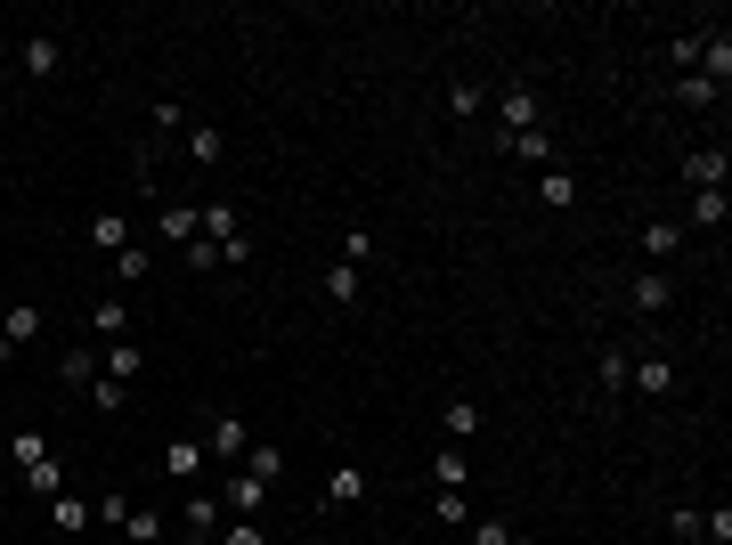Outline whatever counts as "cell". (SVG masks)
I'll list each match as a JSON object with an SVG mask.
<instances>
[{
    "instance_id": "25",
    "label": "cell",
    "mask_w": 732,
    "mask_h": 545,
    "mask_svg": "<svg viewBox=\"0 0 732 545\" xmlns=\"http://www.w3.org/2000/svg\"><path fill=\"white\" fill-rule=\"evenodd\" d=\"M439 424H448V448H465V439L480 432V407H472V400H448V415H439Z\"/></svg>"
},
{
    "instance_id": "34",
    "label": "cell",
    "mask_w": 732,
    "mask_h": 545,
    "mask_svg": "<svg viewBox=\"0 0 732 545\" xmlns=\"http://www.w3.org/2000/svg\"><path fill=\"white\" fill-rule=\"evenodd\" d=\"M521 163H554V131H521V139H505Z\"/></svg>"
},
{
    "instance_id": "39",
    "label": "cell",
    "mask_w": 732,
    "mask_h": 545,
    "mask_svg": "<svg viewBox=\"0 0 732 545\" xmlns=\"http://www.w3.org/2000/svg\"><path fill=\"white\" fill-rule=\"evenodd\" d=\"M90 513H98V530H122V513H131V497H98Z\"/></svg>"
},
{
    "instance_id": "41",
    "label": "cell",
    "mask_w": 732,
    "mask_h": 545,
    "mask_svg": "<svg viewBox=\"0 0 732 545\" xmlns=\"http://www.w3.org/2000/svg\"><path fill=\"white\" fill-rule=\"evenodd\" d=\"M212 545H261V521H228V530H220Z\"/></svg>"
},
{
    "instance_id": "26",
    "label": "cell",
    "mask_w": 732,
    "mask_h": 545,
    "mask_svg": "<svg viewBox=\"0 0 732 545\" xmlns=\"http://www.w3.org/2000/svg\"><path fill=\"white\" fill-rule=\"evenodd\" d=\"M146 269H155V253H146V244H122L114 253V285H146Z\"/></svg>"
},
{
    "instance_id": "10",
    "label": "cell",
    "mask_w": 732,
    "mask_h": 545,
    "mask_svg": "<svg viewBox=\"0 0 732 545\" xmlns=\"http://www.w3.org/2000/svg\"><path fill=\"white\" fill-rule=\"evenodd\" d=\"M367 489H374L367 465H334L326 472V505H367Z\"/></svg>"
},
{
    "instance_id": "22",
    "label": "cell",
    "mask_w": 732,
    "mask_h": 545,
    "mask_svg": "<svg viewBox=\"0 0 732 545\" xmlns=\"http://www.w3.org/2000/svg\"><path fill=\"white\" fill-rule=\"evenodd\" d=\"M57 383H66V391H90V383H98V350H66V359H57Z\"/></svg>"
},
{
    "instance_id": "35",
    "label": "cell",
    "mask_w": 732,
    "mask_h": 545,
    "mask_svg": "<svg viewBox=\"0 0 732 545\" xmlns=\"http://www.w3.org/2000/svg\"><path fill=\"white\" fill-rule=\"evenodd\" d=\"M465 537H472V545H529V537H513L505 521H480V513H472V530H465Z\"/></svg>"
},
{
    "instance_id": "6",
    "label": "cell",
    "mask_w": 732,
    "mask_h": 545,
    "mask_svg": "<svg viewBox=\"0 0 732 545\" xmlns=\"http://www.w3.org/2000/svg\"><path fill=\"white\" fill-rule=\"evenodd\" d=\"M626 383H635L643 400H667V391H676V359H667V350H652V359L626 367Z\"/></svg>"
},
{
    "instance_id": "17",
    "label": "cell",
    "mask_w": 732,
    "mask_h": 545,
    "mask_svg": "<svg viewBox=\"0 0 732 545\" xmlns=\"http://www.w3.org/2000/svg\"><path fill=\"white\" fill-rule=\"evenodd\" d=\"M204 472V448L196 439H163V480H196Z\"/></svg>"
},
{
    "instance_id": "33",
    "label": "cell",
    "mask_w": 732,
    "mask_h": 545,
    "mask_svg": "<svg viewBox=\"0 0 732 545\" xmlns=\"http://www.w3.org/2000/svg\"><path fill=\"white\" fill-rule=\"evenodd\" d=\"M431 513L448 521V530H472V505H465V489H439V497H431Z\"/></svg>"
},
{
    "instance_id": "38",
    "label": "cell",
    "mask_w": 732,
    "mask_h": 545,
    "mask_svg": "<svg viewBox=\"0 0 732 545\" xmlns=\"http://www.w3.org/2000/svg\"><path fill=\"white\" fill-rule=\"evenodd\" d=\"M90 400H98V407H107V415H114L122 400H131V383H114V374H98V383H90Z\"/></svg>"
},
{
    "instance_id": "12",
    "label": "cell",
    "mask_w": 732,
    "mask_h": 545,
    "mask_svg": "<svg viewBox=\"0 0 732 545\" xmlns=\"http://www.w3.org/2000/svg\"><path fill=\"white\" fill-rule=\"evenodd\" d=\"M700 74L717 81V90L732 81V33H724V25H717V33H700Z\"/></svg>"
},
{
    "instance_id": "2",
    "label": "cell",
    "mask_w": 732,
    "mask_h": 545,
    "mask_svg": "<svg viewBox=\"0 0 732 545\" xmlns=\"http://www.w3.org/2000/svg\"><path fill=\"white\" fill-rule=\"evenodd\" d=\"M244 448H253L244 415H237V407H220V415H212V439H204V456H220V465H244Z\"/></svg>"
},
{
    "instance_id": "18",
    "label": "cell",
    "mask_w": 732,
    "mask_h": 545,
    "mask_svg": "<svg viewBox=\"0 0 732 545\" xmlns=\"http://www.w3.org/2000/svg\"><path fill=\"white\" fill-rule=\"evenodd\" d=\"M537 204H546V212H570V204H578V179L561 172V163H546V179H537Z\"/></svg>"
},
{
    "instance_id": "36",
    "label": "cell",
    "mask_w": 732,
    "mask_h": 545,
    "mask_svg": "<svg viewBox=\"0 0 732 545\" xmlns=\"http://www.w3.org/2000/svg\"><path fill=\"white\" fill-rule=\"evenodd\" d=\"M122 530H131V545H155L163 537V513H122Z\"/></svg>"
},
{
    "instance_id": "3",
    "label": "cell",
    "mask_w": 732,
    "mask_h": 545,
    "mask_svg": "<svg viewBox=\"0 0 732 545\" xmlns=\"http://www.w3.org/2000/svg\"><path fill=\"white\" fill-rule=\"evenodd\" d=\"M17 66H25V81H50L57 66H66V41H57V33H25V50H17Z\"/></svg>"
},
{
    "instance_id": "20",
    "label": "cell",
    "mask_w": 732,
    "mask_h": 545,
    "mask_svg": "<svg viewBox=\"0 0 732 545\" xmlns=\"http://www.w3.org/2000/svg\"><path fill=\"white\" fill-rule=\"evenodd\" d=\"M25 489L41 497V505H50V497H57V489H66V465H57V448H50V456H41V465H25Z\"/></svg>"
},
{
    "instance_id": "7",
    "label": "cell",
    "mask_w": 732,
    "mask_h": 545,
    "mask_svg": "<svg viewBox=\"0 0 732 545\" xmlns=\"http://www.w3.org/2000/svg\"><path fill=\"white\" fill-rule=\"evenodd\" d=\"M41 326H50V318H41V302H9V309H0V342H9V350L41 342Z\"/></svg>"
},
{
    "instance_id": "31",
    "label": "cell",
    "mask_w": 732,
    "mask_h": 545,
    "mask_svg": "<svg viewBox=\"0 0 732 545\" xmlns=\"http://www.w3.org/2000/svg\"><path fill=\"white\" fill-rule=\"evenodd\" d=\"M179 261H187V269H196V277H220V269H228V261H220V244H212V237H196V244H179Z\"/></svg>"
},
{
    "instance_id": "8",
    "label": "cell",
    "mask_w": 732,
    "mask_h": 545,
    "mask_svg": "<svg viewBox=\"0 0 732 545\" xmlns=\"http://www.w3.org/2000/svg\"><path fill=\"white\" fill-rule=\"evenodd\" d=\"M196 228H204L212 244H237V237H244V212H237L228 196H212V204H196Z\"/></svg>"
},
{
    "instance_id": "1",
    "label": "cell",
    "mask_w": 732,
    "mask_h": 545,
    "mask_svg": "<svg viewBox=\"0 0 732 545\" xmlns=\"http://www.w3.org/2000/svg\"><path fill=\"white\" fill-rule=\"evenodd\" d=\"M496 122H505V139H521V131H546V98H537V90H521V81H513V90L496 98Z\"/></svg>"
},
{
    "instance_id": "28",
    "label": "cell",
    "mask_w": 732,
    "mask_h": 545,
    "mask_svg": "<svg viewBox=\"0 0 732 545\" xmlns=\"http://www.w3.org/2000/svg\"><path fill=\"white\" fill-rule=\"evenodd\" d=\"M626 367H635V359H626V342H611V350L594 359V383H602V391H626Z\"/></svg>"
},
{
    "instance_id": "23",
    "label": "cell",
    "mask_w": 732,
    "mask_h": 545,
    "mask_svg": "<svg viewBox=\"0 0 732 545\" xmlns=\"http://www.w3.org/2000/svg\"><path fill=\"white\" fill-rule=\"evenodd\" d=\"M90 244L98 253H122V244H131V220L122 212H90Z\"/></svg>"
},
{
    "instance_id": "14",
    "label": "cell",
    "mask_w": 732,
    "mask_h": 545,
    "mask_svg": "<svg viewBox=\"0 0 732 545\" xmlns=\"http://www.w3.org/2000/svg\"><path fill=\"white\" fill-rule=\"evenodd\" d=\"M139 367H146V350H131V342H98V374H114V383H139Z\"/></svg>"
},
{
    "instance_id": "21",
    "label": "cell",
    "mask_w": 732,
    "mask_h": 545,
    "mask_svg": "<svg viewBox=\"0 0 732 545\" xmlns=\"http://www.w3.org/2000/svg\"><path fill=\"white\" fill-rule=\"evenodd\" d=\"M90 334H98V342H122V334H131V309H122L114 293H107V302L90 309Z\"/></svg>"
},
{
    "instance_id": "4",
    "label": "cell",
    "mask_w": 732,
    "mask_h": 545,
    "mask_svg": "<svg viewBox=\"0 0 732 545\" xmlns=\"http://www.w3.org/2000/svg\"><path fill=\"white\" fill-rule=\"evenodd\" d=\"M50 530H57V537H90V530H98V513H90V497H74V489H57V497H50Z\"/></svg>"
},
{
    "instance_id": "30",
    "label": "cell",
    "mask_w": 732,
    "mask_h": 545,
    "mask_svg": "<svg viewBox=\"0 0 732 545\" xmlns=\"http://www.w3.org/2000/svg\"><path fill=\"white\" fill-rule=\"evenodd\" d=\"M187 155H196V163H220V155H228L220 122H196V131H187Z\"/></svg>"
},
{
    "instance_id": "32",
    "label": "cell",
    "mask_w": 732,
    "mask_h": 545,
    "mask_svg": "<svg viewBox=\"0 0 732 545\" xmlns=\"http://www.w3.org/2000/svg\"><path fill=\"white\" fill-rule=\"evenodd\" d=\"M359 293H367V285H359V269H350V261H342V269H326V302H342V309H350Z\"/></svg>"
},
{
    "instance_id": "24",
    "label": "cell",
    "mask_w": 732,
    "mask_h": 545,
    "mask_svg": "<svg viewBox=\"0 0 732 545\" xmlns=\"http://www.w3.org/2000/svg\"><path fill=\"white\" fill-rule=\"evenodd\" d=\"M41 456H50V432H33V424H25V432H9V465H17V472L41 465Z\"/></svg>"
},
{
    "instance_id": "19",
    "label": "cell",
    "mask_w": 732,
    "mask_h": 545,
    "mask_svg": "<svg viewBox=\"0 0 732 545\" xmlns=\"http://www.w3.org/2000/svg\"><path fill=\"white\" fill-rule=\"evenodd\" d=\"M667 98H676V107H692V115H700V107H717L724 90H717V81H708V74H676V90H667Z\"/></svg>"
},
{
    "instance_id": "9",
    "label": "cell",
    "mask_w": 732,
    "mask_h": 545,
    "mask_svg": "<svg viewBox=\"0 0 732 545\" xmlns=\"http://www.w3.org/2000/svg\"><path fill=\"white\" fill-rule=\"evenodd\" d=\"M179 530H187V545H212V537H220V505L196 489V497L179 505Z\"/></svg>"
},
{
    "instance_id": "5",
    "label": "cell",
    "mask_w": 732,
    "mask_h": 545,
    "mask_svg": "<svg viewBox=\"0 0 732 545\" xmlns=\"http://www.w3.org/2000/svg\"><path fill=\"white\" fill-rule=\"evenodd\" d=\"M626 302H635V318H659V309L676 302V277H667V269H643V277L626 285Z\"/></svg>"
},
{
    "instance_id": "15",
    "label": "cell",
    "mask_w": 732,
    "mask_h": 545,
    "mask_svg": "<svg viewBox=\"0 0 732 545\" xmlns=\"http://www.w3.org/2000/svg\"><path fill=\"white\" fill-rule=\"evenodd\" d=\"M244 480H261V489H269V480H277L285 472V448H277V439H253V448H244V465H237Z\"/></svg>"
},
{
    "instance_id": "11",
    "label": "cell",
    "mask_w": 732,
    "mask_h": 545,
    "mask_svg": "<svg viewBox=\"0 0 732 545\" xmlns=\"http://www.w3.org/2000/svg\"><path fill=\"white\" fill-rule=\"evenodd\" d=\"M684 187H724V146H692V155H684Z\"/></svg>"
},
{
    "instance_id": "27",
    "label": "cell",
    "mask_w": 732,
    "mask_h": 545,
    "mask_svg": "<svg viewBox=\"0 0 732 545\" xmlns=\"http://www.w3.org/2000/svg\"><path fill=\"white\" fill-rule=\"evenodd\" d=\"M724 220H732L724 187H700V196H692V228H724Z\"/></svg>"
},
{
    "instance_id": "42",
    "label": "cell",
    "mask_w": 732,
    "mask_h": 545,
    "mask_svg": "<svg viewBox=\"0 0 732 545\" xmlns=\"http://www.w3.org/2000/svg\"><path fill=\"white\" fill-rule=\"evenodd\" d=\"M9 359H17V350H9V342H0V367H9Z\"/></svg>"
},
{
    "instance_id": "16",
    "label": "cell",
    "mask_w": 732,
    "mask_h": 545,
    "mask_svg": "<svg viewBox=\"0 0 732 545\" xmlns=\"http://www.w3.org/2000/svg\"><path fill=\"white\" fill-rule=\"evenodd\" d=\"M643 253H652V261H676V253H684V220H643Z\"/></svg>"
},
{
    "instance_id": "37",
    "label": "cell",
    "mask_w": 732,
    "mask_h": 545,
    "mask_svg": "<svg viewBox=\"0 0 732 545\" xmlns=\"http://www.w3.org/2000/svg\"><path fill=\"white\" fill-rule=\"evenodd\" d=\"M700 537H708V545H732V505H717V513H700Z\"/></svg>"
},
{
    "instance_id": "40",
    "label": "cell",
    "mask_w": 732,
    "mask_h": 545,
    "mask_svg": "<svg viewBox=\"0 0 732 545\" xmlns=\"http://www.w3.org/2000/svg\"><path fill=\"white\" fill-rule=\"evenodd\" d=\"M448 115H456V122L480 115V90H472V81H456V90H448Z\"/></svg>"
},
{
    "instance_id": "13",
    "label": "cell",
    "mask_w": 732,
    "mask_h": 545,
    "mask_svg": "<svg viewBox=\"0 0 732 545\" xmlns=\"http://www.w3.org/2000/svg\"><path fill=\"white\" fill-rule=\"evenodd\" d=\"M155 237H163V244H196V237H204V228H196V204H163V212H155Z\"/></svg>"
},
{
    "instance_id": "29",
    "label": "cell",
    "mask_w": 732,
    "mask_h": 545,
    "mask_svg": "<svg viewBox=\"0 0 732 545\" xmlns=\"http://www.w3.org/2000/svg\"><path fill=\"white\" fill-rule=\"evenodd\" d=\"M431 480H439V489H465V480H472L465 448H439V456H431Z\"/></svg>"
}]
</instances>
